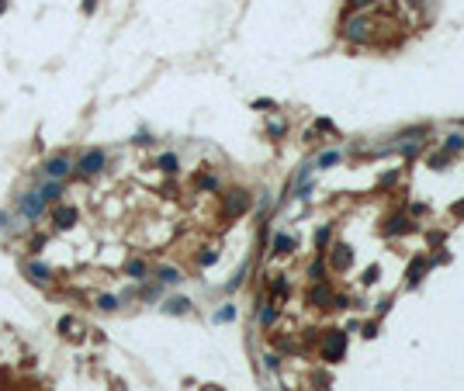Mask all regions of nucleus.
I'll use <instances>...</instances> for the list:
<instances>
[{
    "label": "nucleus",
    "instance_id": "nucleus-3",
    "mask_svg": "<svg viewBox=\"0 0 464 391\" xmlns=\"http://www.w3.org/2000/svg\"><path fill=\"white\" fill-rule=\"evenodd\" d=\"M340 350H343V332H333L329 336V346H326V357H336Z\"/></svg>",
    "mask_w": 464,
    "mask_h": 391
},
{
    "label": "nucleus",
    "instance_id": "nucleus-4",
    "mask_svg": "<svg viewBox=\"0 0 464 391\" xmlns=\"http://www.w3.org/2000/svg\"><path fill=\"white\" fill-rule=\"evenodd\" d=\"M56 218H59V225H63V229H70V225H73V218H77V211H73V208H63Z\"/></svg>",
    "mask_w": 464,
    "mask_h": 391
},
{
    "label": "nucleus",
    "instance_id": "nucleus-6",
    "mask_svg": "<svg viewBox=\"0 0 464 391\" xmlns=\"http://www.w3.org/2000/svg\"><path fill=\"white\" fill-rule=\"evenodd\" d=\"M277 249H291V239L288 235H277Z\"/></svg>",
    "mask_w": 464,
    "mask_h": 391
},
{
    "label": "nucleus",
    "instance_id": "nucleus-1",
    "mask_svg": "<svg viewBox=\"0 0 464 391\" xmlns=\"http://www.w3.org/2000/svg\"><path fill=\"white\" fill-rule=\"evenodd\" d=\"M101 163H104V153H101V149H90V153L83 156V163H80V166H83L87 173H97V170H101Z\"/></svg>",
    "mask_w": 464,
    "mask_h": 391
},
{
    "label": "nucleus",
    "instance_id": "nucleus-2",
    "mask_svg": "<svg viewBox=\"0 0 464 391\" xmlns=\"http://www.w3.org/2000/svg\"><path fill=\"white\" fill-rule=\"evenodd\" d=\"M45 170H49V177H63V173L70 170V163H66V159H49Z\"/></svg>",
    "mask_w": 464,
    "mask_h": 391
},
{
    "label": "nucleus",
    "instance_id": "nucleus-7",
    "mask_svg": "<svg viewBox=\"0 0 464 391\" xmlns=\"http://www.w3.org/2000/svg\"><path fill=\"white\" fill-rule=\"evenodd\" d=\"M364 3H371V0H353V7H364Z\"/></svg>",
    "mask_w": 464,
    "mask_h": 391
},
{
    "label": "nucleus",
    "instance_id": "nucleus-5",
    "mask_svg": "<svg viewBox=\"0 0 464 391\" xmlns=\"http://www.w3.org/2000/svg\"><path fill=\"white\" fill-rule=\"evenodd\" d=\"M336 159H340V153H326V156L315 159V166H329V163H336Z\"/></svg>",
    "mask_w": 464,
    "mask_h": 391
},
{
    "label": "nucleus",
    "instance_id": "nucleus-8",
    "mask_svg": "<svg viewBox=\"0 0 464 391\" xmlns=\"http://www.w3.org/2000/svg\"><path fill=\"white\" fill-rule=\"evenodd\" d=\"M3 7H7V3H3V0H0V10H3Z\"/></svg>",
    "mask_w": 464,
    "mask_h": 391
}]
</instances>
